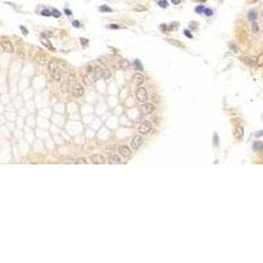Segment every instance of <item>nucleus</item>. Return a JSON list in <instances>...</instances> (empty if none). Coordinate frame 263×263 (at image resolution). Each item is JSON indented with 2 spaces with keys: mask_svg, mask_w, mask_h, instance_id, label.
<instances>
[{
  "mask_svg": "<svg viewBox=\"0 0 263 263\" xmlns=\"http://www.w3.org/2000/svg\"><path fill=\"white\" fill-rule=\"evenodd\" d=\"M136 96H137V100H138L141 104H145V103H147V91H146V88H145V87L137 86Z\"/></svg>",
  "mask_w": 263,
  "mask_h": 263,
  "instance_id": "1",
  "label": "nucleus"
},
{
  "mask_svg": "<svg viewBox=\"0 0 263 263\" xmlns=\"http://www.w3.org/2000/svg\"><path fill=\"white\" fill-rule=\"evenodd\" d=\"M138 130H139L141 134H149V133L153 130V125H151L150 121H143V123L139 125Z\"/></svg>",
  "mask_w": 263,
  "mask_h": 263,
  "instance_id": "2",
  "label": "nucleus"
},
{
  "mask_svg": "<svg viewBox=\"0 0 263 263\" xmlns=\"http://www.w3.org/2000/svg\"><path fill=\"white\" fill-rule=\"evenodd\" d=\"M143 143V138L141 136H134L132 138V142H130V147L133 149V150H138V149L142 146Z\"/></svg>",
  "mask_w": 263,
  "mask_h": 263,
  "instance_id": "3",
  "label": "nucleus"
},
{
  "mask_svg": "<svg viewBox=\"0 0 263 263\" xmlns=\"http://www.w3.org/2000/svg\"><path fill=\"white\" fill-rule=\"evenodd\" d=\"M83 93H84V88L82 87V84L75 83L74 87H72V95H74L75 97H82Z\"/></svg>",
  "mask_w": 263,
  "mask_h": 263,
  "instance_id": "4",
  "label": "nucleus"
},
{
  "mask_svg": "<svg viewBox=\"0 0 263 263\" xmlns=\"http://www.w3.org/2000/svg\"><path fill=\"white\" fill-rule=\"evenodd\" d=\"M1 50L5 51V53H13L15 49H13V45L8 42V41H3L1 42Z\"/></svg>",
  "mask_w": 263,
  "mask_h": 263,
  "instance_id": "5",
  "label": "nucleus"
},
{
  "mask_svg": "<svg viewBox=\"0 0 263 263\" xmlns=\"http://www.w3.org/2000/svg\"><path fill=\"white\" fill-rule=\"evenodd\" d=\"M119 153L123 157H130V147L126 146V145H121L119 147Z\"/></svg>",
  "mask_w": 263,
  "mask_h": 263,
  "instance_id": "6",
  "label": "nucleus"
},
{
  "mask_svg": "<svg viewBox=\"0 0 263 263\" xmlns=\"http://www.w3.org/2000/svg\"><path fill=\"white\" fill-rule=\"evenodd\" d=\"M142 110H143V113L150 115V113H153L155 110V107L151 104V103H145V104L142 105Z\"/></svg>",
  "mask_w": 263,
  "mask_h": 263,
  "instance_id": "7",
  "label": "nucleus"
},
{
  "mask_svg": "<svg viewBox=\"0 0 263 263\" xmlns=\"http://www.w3.org/2000/svg\"><path fill=\"white\" fill-rule=\"evenodd\" d=\"M91 161H92L93 163H96V165H103V163H105V158L103 157V155L100 154H95L91 157Z\"/></svg>",
  "mask_w": 263,
  "mask_h": 263,
  "instance_id": "8",
  "label": "nucleus"
},
{
  "mask_svg": "<svg viewBox=\"0 0 263 263\" xmlns=\"http://www.w3.org/2000/svg\"><path fill=\"white\" fill-rule=\"evenodd\" d=\"M108 161H109V163H112V165H120V163H121L120 157H119V155H116V154H113V153L109 154Z\"/></svg>",
  "mask_w": 263,
  "mask_h": 263,
  "instance_id": "9",
  "label": "nucleus"
},
{
  "mask_svg": "<svg viewBox=\"0 0 263 263\" xmlns=\"http://www.w3.org/2000/svg\"><path fill=\"white\" fill-rule=\"evenodd\" d=\"M133 82H134L136 86H141V84H142V83L145 82L143 75H141V74H134V75H133Z\"/></svg>",
  "mask_w": 263,
  "mask_h": 263,
  "instance_id": "10",
  "label": "nucleus"
},
{
  "mask_svg": "<svg viewBox=\"0 0 263 263\" xmlns=\"http://www.w3.org/2000/svg\"><path fill=\"white\" fill-rule=\"evenodd\" d=\"M242 62H245L249 66H257V58H250V57H242Z\"/></svg>",
  "mask_w": 263,
  "mask_h": 263,
  "instance_id": "11",
  "label": "nucleus"
},
{
  "mask_svg": "<svg viewBox=\"0 0 263 263\" xmlns=\"http://www.w3.org/2000/svg\"><path fill=\"white\" fill-rule=\"evenodd\" d=\"M51 77H53V79H54L55 82H59L61 79H62V70L58 67L57 70H54V71L51 72Z\"/></svg>",
  "mask_w": 263,
  "mask_h": 263,
  "instance_id": "12",
  "label": "nucleus"
},
{
  "mask_svg": "<svg viewBox=\"0 0 263 263\" xmlns=\"http://www.w3.org/2000/svg\"><path fill=\"white\" fill-rule=\"evenodd\" d=\"M40 41H41V44L44 45V46H46L49 50H54V47H53V45L50 44V41H49L46 37L45 36H42V34H41V38H40Z\"/></svg>",
  "mask_w": 263,
  "mask_h": 263,
  "instance_id": "13",
  "label": "nucleus"
},
{
  "mask_svg": "<svg viewBox=\"0 0 263 263\" xmlns=\"http://www.w3.org/2000/svg\"><path fill=\"white\" fill-rule=\"evenodd\" d=\"M234 138L235 139H242L243 138V128L242 126H237L234 129Z\"/></svg>",
  "mask_w": 263,
  "mask_h": 263,
  "instance_id": "14",
  "label": "nucleus"
},
{
  "mask_svg": "<svg viewBox=\"0 0 263 263\" xmlns=\"http://www.w3.org/2000/svg\"><path fill=\"white\" fill-rule=\"evenodd\" d=\"M119 67L121 68V70H128V68H130V62H129L128 59H120L119 61Z\"/></svg>",
  "mask_w": 263,
  "mask_h": 263,
  "instance_id": "15",
  "label": "nucleus"
},
{
  "mask_svg": "<svg viewBox=\"0 0 263 263\" xmlns=\"http://www.w3.org/2000/svg\"><path fill=\"white\" fill-rule=\"evenodd\" d=\"M167 42L171 44V45H174V46H176V47H180V49H184L186 47L184 44L180 42V41H176V40H167Z\"/></svg>",
  "mask_w": 263,
  "mask_h": 263,
  "instance_id": "16",
  "label": "nucleus"
},
{
  "mask_svg": "<svg viewBox=\"0 0 263 263\" xmlns=\"http://www.w3.org/2000/svg\"><path fill=\"white\" fill-rule=\"evenodd\" d=\"M133 67H134L136 70H138V71H143V66H142V63H141L139 59L133 61Z\"/></svg>",
  "mask_w": 263,
  "mask_h": 263,
  "instance_id": "17",
  "label": "nucleus"
},
{
  "mask_svg": "<svg viewBox=\"0 0 263 263\" xmlns=\"http://www.w3.org/2000/svg\"><path fill=\"white\" fill-rule=\"evenodd\" d=\"M262 149H263V142H261V141H257V142L253 143V150L254 151L258 153V151H261Z\"/></svg>",
  "mask_w": 263,
  "mask_h": 263,
  "instance_id": "18",
  "label": "nucleus"
},
{
  "mask_svg": "<svg viewBox=\"0 0 263 263\" xmlns=\"http://www.w3.org/2000/svg\"><path fill=\"white\" fill-rule=\"evenodd\" d=\"M110 78V71L108 68H101V79H109Z\"/></svg>",
  "mask_w": 263,
  "mask_h": 263,
  "instance_id": "19",
  "label": "nucleus"
},
{
  "mask_svg": "<svg viewBox=\"0 0 263 263\" xmlns=\"http://www.w3.org/2000/svg\"><path fill=\"white\" fill-rule=\"evenodd\" d=\"M257 12H255V11H250L249 13H247V18H249V20L253 22V21H257Z\"/></svg>",
  "mask_w": 263,
  "mask_h": 263,
  "instance_id": "20",
  "label": "nucleus"
},
{
  "mask_svg": "<svg viewBox=\"0 0 263 263\" xmlns=\"http://www.w3.org/2000/svg\"><path fill=\"white\" fill-rule=\"evenodd\" d=\"M41 16H45V17H50V16H53L51 9H47V8L42 9V11H41Z\"/></svg>",
  "mask_w": 263,
  "mask_h": 263,
  "instance_id": "21",
  "label": "nucleus"
},
{
  "mask_svg": "<svg viewBox=\"0 0 263 263\" xmlns=\"http://www.w3.org/2000/svg\"><path fill=\"white\" fill-rule=\"evenodd\" d=\"M157 3H158V5L161 7V8H167V7H169V1H167V0H157Z\"/></svg>",
  "mask_w": 263,
  "mask_h": 263,
  "instance_id": "22",
  "label": "nucleus"
},
{
  "mask_svg": "<svg viewBox=\"0 0 263 263\" xmlns=\"http://www.w3.org/2000/svg\"><path fill=\"white\" fill-rule=\"evenodd\" d=\"M49 71H50V74L54 70H57V68H58V64H57V62H49Z\"/></svg>",
  "mask_w": 263,
  "mask_h": 263,
  "instance_id": "23",
  "label": "nucleus"
},
{
  "mask_svg": "<svg viewBox=\"0 0 263 263\" xmlns=\"http://www.w3.org/2000/svg\"><path fill=\"white\" fill-rule=\"evenodd\" d=\"M99 11H100V12H108V13L113 12V9H112V8H109L108 5H100V8H99Z\"/></svg>",
  "mask_w": 263,
  "mask_h": 263,
  "instance_id": "24",
  "label": "nucleus"
},
{
  "mask_svg": "<svg viewBox=\"0 0 263 263\" xmlns=\"http://www.w3.org/2000/svg\"><path fill=\"white\" fill-rule=\"evenodd\" d=\"M204 11H205V7L204 5H196V8H195V12L197 15H203Z\"/></svg>",
  "mask_w": 263,
  "mask_h": 263,
  "instance_id": "25",
  "label": "nucleus"
},
{
  "mask_svg": "<svg viewBox=\"0 0 263 263\" xmlns=\"http://www.w3.org/2000/svg\"><path fill=\"white\" fill-rule=\"evenodd\" d=\"M51 13H53V16H54L55 18H59L61 16H62V13H61L57 8H51Z\"/></svg>",
  "mask_w": 263,
  "mask_h": 263,
  "instance_id": "26",
  "label": "nucleus"
},
{
  "mask_svg": "<svg viewBox=\"0 0 263 263\" xmlns=\"http://www.w3.org/2000/svg\"><path fill=\"white\" fill-rule=\"evenodd\" d=\"M257 66H258V67L263 66V53H262V54L257 58Z\"/></svg>",
  "mask_w": 263,
  "mask_h": 263,
  "instance_id": "27",
  "label": "nucleus"
},
{
  "mask_svg": "<svg viewBox=\"0 0 263 263\" xmlns=\"http://www.w3.org/2000/svg\"><path fill=\"white\" fill-rule=\"evenodd\" d=\"M251 29H253V32H254V33H258V32H259L258 24H257V22H255V21H253V22H251Z\"/></svg>",
  "mask_w": 263,
  "mask_h": 263,
  "instance_id": "28",
  "label": "nucleus"
},
{
  "mask_svg": "<svg viewBox=\"0 0 263 263\" xmlns=\"http://www.w3.org/2000/svg\"><path fill=\"white\" fill-rule=\"evenodd\" d=\"M212 15H213V9H211V8H205V11H204V16L211 17Z\"/></svg>",
  "mask_w": 263,
  "mask_h": 263,
  "instance_id": "29",
  "label": "nucleus"
},
{
  "mask_svg": "<svg viewBox=\"0 0 263 263\" xmlns=\"http://www.w3.org/2000/svg\"><path fill=\"white\" fill-rule=\"evenodd\" d=\"M108 29H110V30H115V29H120L121 26L119 25V24H109L108 26H107Z\"/></svg>",
  "mask_w": 263,
  "mask_h": 263,
  "instance_id": "30",
  "label": "nucleus"
},
{
  "mask_svg": "<svg viewBox=\"0 0 263 263\" xmlns=\"http://www.w3.org/2000/svg\"><path fill=\"white\" fill-rule=\"evenodd\" d=\"M183 33H184V36L187 37V38H189V40H192V38H193V36H192V33H191V32H189V30H188V29H186V30H184V32H183Z\"/></svg>",
  "mask_w": 263,
  "mask_h": 263,
  "instance_id": "31",
  "label": "nucleus"
},
{
  "mask_svg": "<svg viewBox=\"0 0 263 263\" xmlns=\"http://www.w3.org/2000/svg\"><path fill=\"white\" fill-rule=\"evenodd\" d=\"M229 47H230V50H233L234 53H238V47L235 44H229Z\"/></svg>",
  "mask_w": 263,
  "mask_h": 263,
  "instance_id": "32",
  "label": "nucleus"
},
{
  "mask_svg": "<svg viewBox=\"0 0 263 263\" xmlns=\"http://www.w3.org/2000/svg\"><path fill=\"white\" fill-rule=\"evenodd\" d=\"M72 26H75V28H82V24L79 20H74L72 21Z\"/></svg>",
  "mask_w": 263,
  "mask_h": 263,
  "instance_id": "33",
  "label": "nucleus"
},
{
  "mask_svg": "<svg viewBox=\"0 0 263 263\" xmlns=\"http://www.w3.org/2000/svg\"><path fill=\"white\" fill-rule=\"evenodd\" d=\"M134 11H137V12H141V11H146V7H142V5H137L133 8Z\"/></svg>",
  "mask_w": 263,
  "mask_h": 263,
  "instance_id": "34",
  "label": "nucleus"
},
{
  "mask_svg": "<svg viewBox=\"0 0 263 263\" xmlns=\"http://www.w3.org/2000/svg\"><path fill=\"white\" fill-rule=\"evenodd\" d=\"M188 26H189L191 29H196V28H197V22H196V21H191V22L188 24Z\"/></svg>",
  "mask_w": 263,
  "mask_h": 263,
  "instance_id": "35",
  "label": "nucleus"
},
{
  "mask_svg": "<svg viewBox=\"0 0 263 263\" xmlns=\"http://www.w3.org/2000/svg\"><path fill=\"white\" fill-rule=\"evenodd\" d=\"M213 141H215V146H218V136H217V133H215V136H213Z\"/></svg>",
  "mask_w": 263,
  "mask_h": 263,
  "instance_id": "36",
  "label": "nucleus"
},
{
  "mask_svg": "<svg viewBox=\"0 0 263 263\" xmlns=\"http://www.w3.org/2000/svg\"><path fill=\"white\" fill-rule=\"evenodd\" d=\"M75 163H78V165H84V163H86V159H84V158H78L77 161H75Z\"/></svg>",
  "mask_w": 263,
  "mask_h": 263,
  "instance_id": "37",
  "label": "nucleus"
},
{
  "mask_svg": "<svg viewBox=\"0 0 263 263\" xmlns=\"http://www.w3.org/2000/svg\"><path fill=\"white\" fill-rule=\"evenodd\" d=\"M20 29H21V32H22V34H24V36H28V33H29V32H28V29H26L25 26H22V25H21V26H20Z\"/></svg>",
  "mask_w": 263,
  "mask_h": 263,
  "instance_id": "38",
  "label": "nucleus"
},
{
  "mask_svg": "<svg viewBox=\"0 0 263 263\" xmlns=\"http://www.w3.org/2000/svg\"><path fill=\"white\" fill-rule=\"evenodd\" d=\"M159 28H161L162 32H167V29H170V28H167L166 24H161V25H159Z\"/></svg>",
  "mask_w": 263,
  "mask_h": 263,
  "instance_id": "39",
  "label": "nucleus"
},
{
  "mask_svg": "<svg viewBox=\"0 0 263 263\" xmlns=\"http://www.w3.org/2000/svg\"><path fill=\"white\" fill-rule=\"evenodd\" d=\"M176 26H179V22H172V24L170 25V29L169 30H172V29H176Z\"/></svg>",
  "mask_w": 263,
  "mask_h": 263,
  "instance_id": "40",
  "label": "nucleus"
},
{
  "mask_svg": "<svg viewBox=\"0 0 263 263\" xmlns=\"http://www.w3.org/2000/svg\"><path fill=\"white\" fill-rule=\"evenodd\" d=\"M80 44L83 45V46H87V45H88V40H84V38H80Z\"/></svg>",
  "mask_w": 263,
  "mask_h": 263,
  "instance_id": "41",
  "label": "nucleus"
},
{
  "mask_svg": "<svg viewBox=\"0 0 263 263\" xmlns=\"http://www.w3.org/2000/svg\"><path fill=\"white\" fill-rule=\"evenodd\" d=\"M171 3H172L174 5H179L182 3V0H171Z\"/></svg>",
  "mask_w": 263,
  "mask_h": 263,
  "instance_id": "42",
  "label": "nucleus"
},
{
  "mask_svg": "<svg viewBox=\"0 0 263 263\" xmlns=\"http://www.w3.org/2000/svg\"><path fill=\"white\" fill-rule=\"evenodd\" d=\"M64 13H66L67 16H71V15H72V12H71V11L68 9V8H64Z\"/></svg>",
  "mask_w": 263,
  "mask_h": 263,
  "instance_id": "43",
  "label": "nucleus"
},
{
  "mask_svg": "<svg viewBox=\"0 0 263 263\" xmlns=\"http://www.w3.org/2000/svg\"><path fill=\"white\" fill-rule=\"evenodd\" d=\"M262 136H263V130H258L255 133V137H262Z\"/></svg>",
  "mask_w": 263,
  "mask_h": 263,
  "instance_id": "44",
  "label": "nucleus"
},
{
  "mask_svg": "<svg viewBox=\"0 0 263 263\" xmlns=\"http://www.w3.org/2000/svg\"><path fill=\"white\" fill-rule=\"evenodd\" d=\"M197 1H201V3H205L207 0H197Z\"/></svg>",
  "mask_w": 263,
  "mask_h": 263,
  "instance_id": "45",
  "label": "nucleus"
},
{
  "mask_svg": "<svg viewBox=\"0 0 263 263\" xmlns=\"http://www.w3.org/2000/svg\"><path fill=\"white\" fill-rule=\"evenodd\" d=\"M262 119H263V115H262Z\"/></svg>",
  "mask_w": 263,
  "mask_h": 263,
  "instance_id": "46",
  "label": "nucleus"
}]
</instances>
